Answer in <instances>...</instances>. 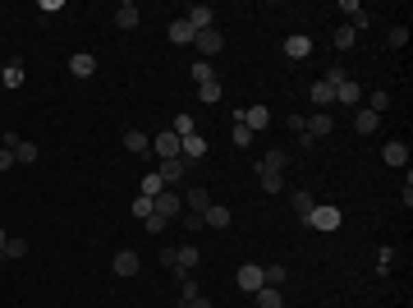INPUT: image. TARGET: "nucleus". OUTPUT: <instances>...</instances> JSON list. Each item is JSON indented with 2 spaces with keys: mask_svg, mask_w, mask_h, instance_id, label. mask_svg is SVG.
<instances>
[{
  "mask_svg": "<svg viewBox=\"0 0 413 308\" xmlns=\"http://www.w3.org/2000/svg\"><path fill=\"white\" fill-rule=\"evenodd\" d=\"M285 161H290V156L280 152V147L258 156V185L266 189V193H280V189H285Z\"/></svg>",
  "mask_w": 413,
  "mask_h": 308,
  "instance_id": "obj_1",
  "label": "nucleus"
},
{
  "mask_svg": "<svg viewBox=\"0 0 413 308\" xmlns=\"http://www.w3.org/2000/svg\"><path fill=\"white\" fill-rule=\"evenodd\" d=\"M308 226H312V230H340V226H345V212H340L336 202H317V207H312V216H308Z\"/></svg>",
  "mask_w": 413,
  "mask_h": 308,
  "instance_id": "obj_2",
  "label": "nucleus"
},
{
  "mask_svg": "<svg viewBox=\"0 0 413 308\" xmlns=\"http://www.w3.org/2000/svg\"><path fill=\"white\" fill-rule=\"evenodd\" d=\"M152 216H161V221H175V216H184V193H175V189H161V193H156Z\"/></svg>",
  "mask_w": 413,
  "mask_h": 308,
  "instance_id": "obj_3",
  "label": "nucleus"
},
{
  "mask_svg": "<svg viewBox=\"0 0 413 308\" xmlns=\"http://www.w3.org/2000/svg\"><path fill=\"white\" fill-rule=\"evenodd\" d=\"M193 47L202 51V60H212V56H221V51H225V37H221V28H202L198 37H193Z\"/></svg>",
  "mask_w": 413,
  "mask_h": 308,
  "instance_id": "obj_4",
  "label": "nucleus"
},
{
  "mask_svg": "<svg viewBox=\"0 0 413 308\" xmlns=\"http://www.w3.org/2000/svg\"><path fill=\"white\" fill-rule=\"evenodd\" d=\"M234 285H239L244 294H258L262 285H266V276H262L258 262H244V267H239V276H234Z\"/></svg>",
  "mask_w": 413,
  "mask_h": 308,
  "instance_id": "obj_5",
  "label": "nucleus"
},
{
  "mask_svg": "<svg viewBox=\"0 0 413 308\" xmlns=\"http://www.w3.org/2000/svg\"><path fill=\"white\" fill-rule=\"evenodd\" d=\"M202 262V248L198 244H184V248H175V272L179 276H193V267Z\"/></svg>",
  "mask_w": 413,
  "mask_h": 308,
  "instance_id": "obj_6",
  "label": "nucleus"
},
{
  "mask_svg": "<svg viewBox=\"0 0 413 308\" xmlns=\"http://www.w3.org/2000/svg\"><path fill=\"white\" fill-rule=\"evenodd\" d=\"M138 267H142V258H138L134 248H120V253H115V262H110V272H115V276H138Z\"/></svg>",
  "mask_w": 413,
  "mask_h": 308,
  "instance_id": "obj_7",
  "label": "nucleus"
},
{
  "mask_svg": "<svg viewBox=\"0 0 413 308\" xmlns=\"http://www.w3.org/2000/svg\"><path fill=\"white\" fill-rule=\"evenodd\" d=\"M285 56H290V60H308V56H312V37H308V32H290V37H285Z\"/></svg>",
  "mask_w": 413,
  "mask_h": 308,
  "instance_id": "obj_8",
  "label": "nucleus"
},
{
  "mask_svg": "<svg viewBox=\"0 0 413 308\" xmlns=\"http://www.w3.org/2000/svg\"><path fill=\"white\" fill-rule=\"evenodd\" d=\"M184 166H188L184 156H170V161H161V166H156V175H161V185H166V189H175V185L184 180Z\"/></svg>",
  "mask_w": 413,
  "mask_h": 308,
  "instance_id": "obj_9",
  "label": "nucleus"
},
{
  "mask_svg": "<svg viewBox=\"0 0 413 308\" xmlns=\"http://www.w3.org/2000/svg\"><path fill=\"white\" fill-rule=\"evenodd\" d=\"M331 129H336V124H331V110H312V115H308V129L303 134H312V139H331Z\"/></svg>",
  "mask_w": 413,
  "mask_h": 308,
  "instance_id": "obj_10",
  "label": "nucleus"
},
{
  "mask_svg": "<svg viewBox=\"0 0 413 308\" xmlns=\"http://www.w3.org/2000/svg\"><path fill=\"white\" fill-rule=\"evenodd\" d=\"M69 74L74 78H92L97 74V56H92V51H74V56H69Z\"/></svg>",
  "mask_w": 413,
  "mask_h": 308,
  "instance_id": "obj_11",
  "label": "nucleus"
},
{
  "mask_svg": "<svg viewBox=\"0 0 413 308\" xmlns=\"http://www.w3.org/2000/svg\"><path fill=\"white\" fill-rule=\"evenodd\" d=\"M336 102H345V106H363V83H353V78H345V83H336Z\"/></svg>",
  "mask_w": 413,
  "mask_h": 308,
  "instance_id": "obj_12",
  "label": "nucleus"
},
{
  "mask_svg": "<svg viewBox=\"0 0 413 308\" xmlns=\"http://www.w3.org/2000/svg\"><path fill=\"white\" fill-rule=\"evenodd\" d=\"M152 152L161 156V161L179 156V134H170V129H166V134H156V139H152Z\"/></svg>",
  "mask_w": 413,
  "mask_h": 308,
  "instance_id": "obj_13",
  "label": "nucleus"
},
{
  "mask_svg": "<svg viewBox=\"0 0 413 308\" xmlns=\"http://www.w3.org/2000/svg\"><path fill=\"white\" fill-rule=\"evenodd\" d=\"M179 156H184V161H202V156H207V139H202V134L179 139Z\"/></svg>",
  "mask_w": 413,
  "mask_h": 308,
  "instance_id": "obj_14",
  "label": "nucleus"
},
{
  "mask_svg": "<svg viewBox=\"0 0 413 308\" xmlns=\"http://www.w3.org/2000/svg\"><path fill=\"white\" fill-rule=\"evenodd\" d=\"M193 37H198V28H193L188 19H175V23H170V42H175V47H193Z\"/></svg>",
  "mask_w": 413,
  "mask_h": 308,
  "instance_id": "obj_15",
  "label": "nucleus"
},
{
  "mask_svg": "<svg viewBox=\"0 0 413 308\" xmlns=\"http://www.w3.org/2000/svg\"><path fill=\"white\" fill-rule=\"evenodd\" d=\"M308 97H312V106H317V110H326V106H331V102H336V88H331L326 78H317V83L308 88Z\"/></svg>",
  "mask_w": 413,
  "mask_h": 308,
  "instance_id": "obj_16",
  "label": "nucleus"
},
{
  "mask_svg": "<svg viewBox=\"0 0 413 308\" xmlns=\"http://www.w3.org/2000/svg\"><path fill=\"white\" fill-rule=\"evenodd\" d=\"M353 129L367 139V134H377V129H381V115H372L367 106H358V110H353Z\"/></svg>",
  "mask_w": 413,
  "mask_h": 308,
  "instance_id": "obj_17",
  "label": "nucleus"
},
{
  "mask_svg": "<svg viewBox=\"0 0 413 308\" xmlns=\"http://www.w3.org/2000/svg\"><path fill=\"white\" fill-rule=\"evenodd\" d=\"M202 226H212V230H225V226H229V207H225V202H212V207L202 212Z\"/></svg>",
  "mask_w": 413,
  "mask_h": 308,
  "instance_id": "obj_18",
  "label": "nucleus"
},
{
  "mask_svg": "<svg viewBox=\"0 0 413 308\" xmlns=\"http://www.w3.org/2000/svg\"><path fill=\"white\" fill-rule=\"evenodd\" d=\"M381 161H386V166H409V147H404L399 139H390L381 147Z\"/></svg>",
  "mask_w": 413,
  "mask_h": 308,
  "instance_id": "obj_19",
  "label": "nucleus"
},
{
  "mask_svg": "<svg viewBox=\"0 0 413 308\" xmlns=\"http://www.w3.org/2000/svg\"><path fill=\"white\" fill-rule=\"evenodd\" d=\"M184 202H188V212H207V207H212V193H207V189H202V185H193V189H188V193H184Z\"/></svg>",
  "mask_w": 413,
  "mask_h": 308,
  "instance_id": "obj_20",
  "label": "nucleus"
},
{
  "mask_svg": "<svg viewBox=\"0 0 413 308\" xmlns=\"http://www.w3.org/2000/svg\"><path fill=\"white\" fill-rule=\"evenodd\" d=\"M138 19H142V10H138L134 0H124V5H115V23H120V28H138Z\"/></svg>",
  "mask_w": 413,
  "mask_h": 308,
  "instance_id": "obj_21",
  "label": "nucleus"
},
{
  "mask_svg": "<svg viewBox=\"0 0 413 308\" xmlns=\"http://www.w3.org/2000/svg\"><path fill=\"white\" fill-rule=\"evenodd\" d=\"M184 19H188V23H193V28H216V23H212V19H216V10H212V5H193V10H188V14H184Z\"/></svg>",
  "mask_w": 413,
  "mask_h": 308,
  "instance_id": "obj_22",
  "label": "nucleus"
},
{
  "mask_svg": "<svg viewBox=\"0 0 413 308\" xmlns=\"http://www.w3.org/2000/svg\"><path fill=\"white\" fill-rule=\"evenodd\" d=\"M124 152H152V139H147V134H142V129H129V134H124Z\"/></svg>",
  "mask_w": 413,
  "mask_h": 308,
  "instance_id": "obj_23",
  "label": "nucleus"
},
{
  "mask_svg": "<svg viewBox=\"0 0 413 308\" xmlns=\"http://www.w3.org/2000/svg\"><path fill=\"white\" fill-rule=\"evenodd\" d=\"M239 124H248V129H266V124H271V110L258 102V106H248V110H244V120H239Z\"/></svg>",
  "mask_w": 413,
  "mask_h": 308,
  "instance_id": "obj_24",
  "label": "nucleus"
},
{
  "mask_svg": "<svg viewBox=\"0 0 413 308\" xmlns=\"http://www.w3.org/2000/svg\"><path fill=\"white\" fill-rule=\"evenodd\" d=\"M0 83H5V88H23V60L5 64V69H0Z\"/></svg>",
  "mask_w": 413,
  "mask_h": 308,
  "instance_id": "obj_25",
  "label": "nucleus"
},
{
  "mask_svg": "<svg viewBox=\"0 0 413 308\" xmlns=\"http://www.w3.org/2000/svg\"><path fill=\"white\" fill-rule=\"evenodd\" d=\"M258 308H285V294L275 290V285H262L258 290Z\"/></svg>",
  "mask_w": 413,
  "mask_h": 308,
  "instance_id": "obj_26",
  "label": "nucleus"
},
{
  "mask_svg": "<svg viewBox=\"0 0 413 308\" xmlns=\"http://www.w3.org/2000/svg\"><path fill=\"white\" fill-rule=\"evenodd\" d=\"M367 110H372V115H386V110H390V93H386V88H372V97H367Z\"/></svg>",
  "mask_w": 413,
  "mask_h": 308,
  "instance_id": "obj_27",
  "label": "nucleus"
},
{
  "mask_svg": "<svg viewBox=\"0 0 413 308\" xmlns=\"http://www.w3.org/2000/svg\"><path fill=\"white\" fill-rule=\"evenodd\" d=\"M312 207H317V198H312L308 189H294V212H299V216L308 221V216H312Z\"/></svg>",
  "mask_w": 413,
  "mask_h": 308,
  "instance_id": "obj_28",
  "label": "nucleus"
},
{
  "mask_svg": "<svg viewBox=\"0 0 413 308\" xmlns=\"http://www.w3.org/2000/svg\"><path fill=\"white\" fill-rule=\"evenodd\" d=\"M14 161H18V166H32V161H37V143L18 139V147H14Z\"/></svg>",
  "mask_w": 413,
  "mask_h": 308,
  "instance_id": "obj_29",
  "label": "nucleus"
},
{
  "mask_svg": "<svg viewBox=\"0 0 413 308\" xmlns=\"http://www.w3.org/2000/svg\"><path fill=\"white\" fill-rule=\"evenodd\" d=\"M198 294H202L198 276H179V304H188V299H198Z\"/></svg>",
  "mask_w": 413,
  "mask_h": 308,
  "instance_id": "obj_30",
  "label": "nucleus"
},
{
  "mask_svg": "<svg viewBox=\"0 0 413 308\" xmlns=\"http://www.w3.org/2000/svg\"><path fill=\"white\" fill-rule=\"evenodd\" d=\"M170 134H179V139H188V134H198V120H193V115H175V124H170Z\"/></svg>",
  "mask_w": 413,
  "mask_h": 308,
  "instance_id": "obj_31",
  "label": "nucleus"
},
{
  "mask_svg": "<svg viewBox=\"0 0 413 308\" xmlns=\"http://www.w3.org/2000/svg\"><path fill=\"white\" fill-rule=\"evenodd\" d=\"M262 276H266V285H275V290H280V285L290 281V272H285L280 262H271V267H262Z\"/></svg>",
  "mask_w": 413,
  "mask_h": 308,
  "instance_id": "obj_32",
  "label": "nucleus"
},
{
  "mask_svg": "<svg viewBox=\"0 0 413 308\" xmlns=\"http://www.w3.org/2000/svg\"><path fill=\"white\" fill-rule=\"evenodd\" d=\"M193 83H198V88H202V83H216L212 60H198V64H193Z\"/></svg>",
  "mask_w": 413,
  "mask_h": 308,
  "instance_id": "obj_33",
  "label": "nucleus"
},
{
  "mask_svg": "<svg viewBox=\"0 0 413 308\" xmlns=\"http://www.w3.org/2000/svg\"><path fill=\"white\" fill-rule=\"evenodd\" d=\"M161 175H156V170H147V175H142V198H156V193H161Z\"/></svg>",
  "mask_w": 413,
  "mask_h": 308,
  "instance_id": "obj_34",
  "label": "nucleus"
},
{
  "mask_svg": "<svg viewBox=\"0 0 413 308\" xmlns=\"http://www.w3.org/2000/svg\"><path fill=\"white\" fill-rule=\"evenodd\" d=\"M353 42H358V32H353L349 23H345V28H336V47L340 51H353Z\"/></svg>",
  "mask_w": 413,
  "mask_h": 308,
  "instance_id": "obj_35",
  "label": "nucleus"
},
{
  "mask_svg": "<svg viewBox=\"0 0 413 308\" xmlns=\"http://www.w3.org/2000/svg\"><path fill=\"white\" fill-rule=\"evenodd\" d=\"M5 258H28V239H14V235H10V239H5Z\"/></svg>",
  "mask_w": 413,
  "mask_h": 308,
  "instance_id": "obj_36",
  "label": "nucleus"
},
{
  "mask_svg": "<svg viewBox=\"0 0 413 308\" xmlns=\"http://www.w3.org/2000/svg\"><path fill=\"white\" fill-rule=\"evenodd\" d=\"M198 97L207 102V106H216V102H221V78H216V83H202V88H198Z\"/></svg>",
  "mask_w": 413,
  "mask_h": 308,
  "instance_id": "obj_37",
  "label": "nucleus"
},
{
  "mask_svg": "<svg viewBox=\"0 0 413 308\" xmlns=\"http://www.w3.org/2000/svg\"><path fill=\"white\" fill-rule=\"evenodd\" d=\"M152 207H156V198H142V193L134 198V216H138V221H147V216H152Z\"/></svg>",
  "mask_w": 413,
  "mask_h": 308,
  "instance_id": "obj_38",
  "label": "nucleus"
},
{
  "mask_svg": "<svg viewBox=\"0 0 413 308\" xmlns=\"http://www.w3.org/2000/svg\"><path fill=\"white\" fill-rule=\"evenodd\" d=\"M372 23H377V14H367V10H358V14L349 19V28H353V32H363V28H372Z\"/></svg>",
  "mask_w": 413,
  "mask_h": 308,
  "instance_id": "obj_39",
  "label": "nucleus"
},
{
  "mask_svg": "<svg viewBox=\"0 0 413 308\" xmlns=\"http://www.w3.org/2000/svg\"><path fill=\"white\" fill-rule=\"evenodd\" d=\"M229 139H234V147H248V143H253V129H248V124H234Z\"/></svg>",
  "mask_w": 413,
  "mask_h": 308,
  "instance_id": "obj_40",
  "label": "nucleus"
},
{
  "mask_svg": "<svg viewBox=\"0 0 413 308\" xmlns=\"http://www.w3.org/2000/svg\"><path fill=\"white\" fill-rule=\"evenodd\" d=\"M390 262H395V248H381V253H377V276L390 272Z\"/></svg>",
  "mask_w": 413,
  "mask_h": 308,
  "instance_id": "obj_41",
  "label": "nucleus"
},
{
  "mask_svg": "<svg viewBox=\"0 0 413 308\" xmlns=\"http://www.w3.org/2000/svg\"><path fill=\"white\" fill-rule=\"evenodd\" d=\"M404 42H409V28L395 23V28H390V47H404Z\"/></svg>",
  "mask_w": 413,
  "mask_h": 308,
  "instance_id": "obj_42",
  "label": "nucleus"
},
{
  "mask_svg": "<svg viewBox=\"0 0 413 308\" xmlns=\"http://www.w3.org/2000/svg\"><path fill=\"white\" fill-rule=\"evenodd\" d=\"M345 78H349V74H345V64H331V69H326V83H331V88L345 83Z\"/></svg>",
  "mask_w": 413,
  "mask_h": 308,
  "instance_id": "obj_43",
  "label": "nucleus"
},
{
  "mask_svg": "<svg viewBox=\"0 0 413 308\" xmlns=\"http://www.w3.org/2000/svg\"><path fill=\"white\" fill-rule=\"evenodd\" d=\"M184 230L198 235V230H202V216H198V212H188V216H184Z\"/></svg>",
  "mask_w": 413,
  "mask_h": 308,
  "instance_id": "obj_44",
  "label": "nucleus"
},
{
  "mask_svg": "<svg viewBox=\"0 0 413 308\" xmlns=\"http://www.w3.org/2000/svg\"><path fill=\"white\" fill-rule=\"evenodd\" d=\"M18 161H14V152H10V147H0V175H5V170H14Z\"/></svg>",
  "mask_w": 413,
  "mask_h": 308,
  "instance_id": "obj_45",
  "label": "nucleus"
},
{
  "mask_svg": "<svg viewBox=\"0 0 413 308\" xmlns=\"http://www.w3.org/2000/svg\"><path fill=\"white\" fill-rule=\"evenodd\" d=\"M166 226H170V221H161V216H147V235H161Z\"/></svg>",
  "mask_w": 413,
  "mask_h": 308,
  "instance_id": "obj_46",
  "label": "nucleus"
},
{
  "mask_svg": "<svg viewBox=\"0 0 413 308\" xmlns=\"http://www.w3.org/2000/svg\"><path fill=\"white\" fill-rule=\"evenodd\" d=\"M184 308H212V299H207V294H198V299H188Z\"/></svg>",
  "mask_w": 413,
  "mask_h": 308,
  "instance_id": "obj_47",
  "label": "nucleus"
},
{
  "mask_svg": "<svg viewBox=\"0 0 413 308\" xmlns=\"http://www.w3.org/2000/svg\"><path fill=\"white\" fill-rule=\"evenodd\" d=\"M5 239H10V235H5V230H0V253H5Z\"/></svg>",
  "mask_w": 413,
  "mask_h": 308,
  "instance_id": "obj_48",
  "label": "nucleus"
}]
</instances>
